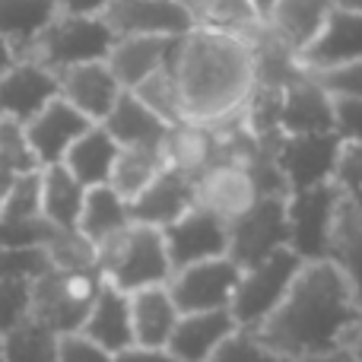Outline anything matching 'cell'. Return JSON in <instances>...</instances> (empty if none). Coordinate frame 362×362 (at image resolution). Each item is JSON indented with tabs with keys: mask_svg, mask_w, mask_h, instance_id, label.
I'll use <instances>...</instances> for the list:
<instances>
[{
	"mask_svg": "<svg viewBox=\"0 0 362 362\" xmlns=\"http://www.w3.org/2000/svg\"><path fill=\"white\" fill-rule=\"evenodd\" d=\"M359 318L362 305L344 270L334 261H308L280 308L257 327V334L270 350L289 362L350 346Z\"/></svg>",
	"mask_w": 362,
	"mask_h": 362,
	"instance_id": "6da1fadb",
	"label": "cell"
},
{
	"mask_svg": "<svg viewBox=\"0 0 362 362\" xmlns=\"http://www.w3.org/2000/svg\"><path fill=\"white\" fill-rule=\"evenodd\" d=\"M185 118L194 124H210L238 112L255 89V54L251 45L229 32L194 25L178 35L172 54Z\"/></svg>",
	"mask_w": 362,
	"mask_h": 362,
	"instance_id": "7a4b0ae2",
	"label": "cell"
},
{
	"mask_svg": "<svg viewBox=\"0 0 362 362\" xmlns=\"http://www.w3.org/2000/svg\"><path fill=\"white\" fill-rule=\"evenodd\" d=\"M95 270L108 286L121 293H137V289L165 286L172 280V261L165 251L163 229L131 223L124 232L112 235L95 248Z\"/></svg>",
	"mask_w": 362,
	"mask_h": 362,
	"instance_id": "3957f363",
	"label": "cell"
},
{
	"mask_svg": "<svg viewBox=\"0 0 362 362\" xmlns=\"http://www.w3.org/2000/svg\"><path fill=\"white\" fill-rule=\"evenodd\" d=\"M99 270H57L51 267L42 280L32 283V312L38 325L54 331L57 337L64 334H80L89 308L102 289Z\"/></svg>",
	"mask_w": 362,
	"mask_h": 362,
	"instance_id": "277c9868",
	"label": "cell"
},
{
	"mask_svg": "<svg viewBox=\"0 0 362 362\" xmlns=\"http://www.w3.org/2000/svg\"><path fill=\"white\" fill-rule=\"evenodd\" d=\"M115 45L112 29L102 16H64L57 13L54 23L42 32L32 51L23 61H35L48 67L51 74H64L70 67L93 61H105Z\"/></svg>",
	"mask_w": 362,
	"mask_h": 362,
	"instance_id": "5b68a950",
	"label": "cell"
},
{
	"mask_svg": "<svg viewBox=\"0 0 362 362\" xmlns=\"http://www.w3.org/2000/svg\"><path fill=\"white\" fill-rule=\"evenodd\" d=\"M302 267H305V261L293 248H283L276 255H270L267 261L242 270L235 296H232V305H229L235 325L257 331L280 308V302L286 299L289 286L296 283Z\"/></svg>",
	"mask_w": 362,
	"mask_h": 362,
	"instance_id": "8992f818",
	"label": "cell"
},
{
	"mask_svg": "<svg viewBox=\"0 0 362 362\" xmlns=\"http://www.w3.org/2000/svg\"><path fill=\"white\" fill-rule=\"evenodd\" d=\"M286 197H280V194H264L242 216H235L229 223V251H226V257H229L238 270H248V267H255V264L267 261L276 251L289 248Z\"/></svg>",
	"mask_w": 362,
	"mask_h": 362,
	"instance_id": "52a82bcc",
	"label": "cell"
},
{
	"mask_svg": "<svg viewBox=\"0 0 362 362\" xmlns=\"http://www.w3.org/2000/svg\"><path fill=\"white\" fill-rule=\"evenodd\" d=\"M340 191L334 181L315 185L305 191H293L286 197V219H289V248L302 261H327L331 257L334 223L340 210Z\"/></svg>",
	"mask_w": 362,
	"mask_h": 362,
	"instance_id": "ba28073f",
	"label": "cell"
},
{
	"mask_svg": "<svg viewBox=\"0 0 362 362\" xmlns=\"http://www.w3.org/2000/svg\"><path fill=\"white\" fill-rule=\"evenodd\" d=\"M238 276H242V270L229 257H213V261H200L175 270L165 286H169V296L181 315L226 312L232 305Z\"/></svg>",
	"mask_w": 362,
	"mask_h": 362,
	"instance_id": "9c48e42d",
	"label": "cell"
},
{
	"mask_svg": "<svg viewBox=\"0 0 362 362\" xmlns=\"http://www.w3.org/2000/svg\"><path fill=\"white\" fill-rule=\"evenodd\" d=\"M340 137L337 134H312V137H283L274 146V159L280 178L286 181L289 194L305 191L315 185L334 181V169L340 159Z\"/></svg>",
	"mask_w": 362,
	"mask_h": 362,
	"instance_id": "30bf717a",
	"label": "cell"
},
{
	"mask_svg": "<svg viewBox=\"0 0 362 362\" xmlns=\"http://www.w3.org/2000/svg\"><path fill=\"white\" fill-rule=\"evenodd\" d=\"M102 19L115 38H178L194 29V16L181 0H112Z\"/></svg>",
	"mask_w": 362,
	"mask_h": 362,
	"instance_id": "8fae6325",
	"label": "cell"
},
{
	"mask_svg": "<svg viewBox=\"0 0 362 362\" xmlns=\"http://www.w3.org/2000/svg\"><path fill=\"white\" fill-rule=\"evenodd\" d=\"M163 238L172 270H181L200 261L226 257V251H229V223L194 204L185 216H178L172 226H165Z\"/></svg>",
	"mask_w": 362,
	"mask_h": 362,
	"instance_id": "7c38bea8",
	"label": "cell"
},
{
	"mask_svg": "<svg viewBox=\"0 0 362 362\" xmlns=\"http://www.w3.org/2000/svg\"><path fill=\"white\" fill-rule=\"evenodd\" d=\"M89 127H93V121L83 118L70 102H64L61 95H57V99L48 102L29 124H23L32 163H35L38 169H45V165H61L64 156H67V150L89 131Z\"/></svg>",
	"mask_w": 362,
	"mask_h": 362,
	"instance_id": "4fadbf2b",
	"label": "cell"
},
{
	"mask_svg": "<svg viewBox=\"0 0 362 362\" xmlns=\"http://www.w3.org/2000/svg\"><path fill=\"white\" fill-rule=\"evenodd\" d=\"M57 95H61L57 74L35 61H16L0 74V118L13 124H29Z\"/></svg>",
	"mask_w": 362,
	"mask_h": 362,
	"instance_id": "5bb4252c",
	"label": "cell"
},
{
	"mask_svg": "<svg viewBox=\"0 0 362 362\" xmlns=\"http://www.w3.org/2000/svg\"><path fill=\"white\" fill-rule=\"evenodd\" d=\"M362 61V13L334 6L327 23L315 35V42L299 54V67L305 74H325L346 64Z\"/></svg>",
	"mask_w": 362,
	"mask_h": 362,
	"instance_id": "9a60e30c",
	"label": "cell"
},
{
	"mask_svg": "<svg viewBox=\"0 0 362 362\" xmlns=\"http://www.w3.org/2000/svg\"><path fill=\"white\" fill-rule=\"evenodd\" d=\"M194 204H197V178L165 165L127 206H131V223L165 229L178 216H185Z\"/></svg>",
	"mask_w": 362,
	"mask_h": 362,
	"instance_id": "2e32d148",
	"label": "cell"
},
{
	"mask_svg": "<svg viewBox=\"0 0 362 362\" xmlns=\"http://www.w3.org/2000/svg\"><path fill=\"white\" fill-rule=\"evenodd\" d=\"M57 83H61V99L70 102L93 124H102L108 118V112L115 108V102L121 99V93H124L105 61L64 70V74H57Z\"/></svg>",
	"mask_w": 362,
	"mask_h": 362,
	"instance_id": "e0dca14e",
	"label": "cell"
},
{
	"mask_svg": "<svg viewBox=\"0 0 362 362\" xmlns=\"http://www.w3.org/2000/svg\"><path fill=\"white\" fill-rule=\"evenodd\" d=\"M280 134L283 137H312L334 134V99L312 80L302 76L283 89L280 99Z\"/></svg>",
	"mask_w": 362,
	"mask_h": 362,
	"instance_id": "ac0fdd59",
	"label": "cell"
},
{
	"mask_svg": "<svg viewBox=\"0 0 362 362\" xmlns=\"http://www.w3.org/2000/svg\"><path fill=\"white\" fill-rule=\"evenodd\" d=\"M261 197L257 181L242 165H213L197 178V206L232 223Z\"/></svg>",
	"mask_w": 362,
	"mask_h": 362,
	"instance_id": "d6986e66",
	"label": "cell"
},
{
	"mask_svg": "<svg viewBox=\"0 0 362 362\" xmlns=\"http://www.w3.org/2000/svg\"><path fill=\"white\" fill-rule=\"evenodd\" d=\"M337 0H274L264 16L267 32L283 42L296 57L315 42Z\"/></svg>",
	"mask_w": 362,
	"mask_h": 362,
	"instance_id": "ffe728a7",
	"label": "cell"
},
{
	"mask_svg": "<svg viewBox=\"0 0 362 362\" xmlns=\"http://www.w3.org/2000/svg\"><path fill=\"white\" fill-rule=\"evenodd\" d=\"M178 38H156V35H140V38H115L112 51H108L105 64L112 67L115 80L121 83V89H137L146 76H153L156 70L169 67L172 54H175Z\"/></svg>",
	"mask_w": 362,
	"mask_h": 362,
	"instance_id": "44dd1931",
	"label": "cell"
},
{
	"mask_svg": "<svg viewBox=\"0 0 362 362\" xmlns=\"http://www.w3.org/2000/svg\"><path fill=\"white\" fill-rule=\"evenodd\" d=\"M80 334L93 344H99L102 350L115 353L134 346V321H131V296L121 289L102 283L99 296H95L93 308H89L86 321H83Z\"/></svg>",
	"mask_w": 362,
	"mask_h": 362,
	"instance_id": "7402d4cb",
	"label": "cell"
},
{
	"mask_svg": "<svg viewBox=\"0 0 362 362\" xmlns=\"http://www.w3.org/2000/svg\"><path fill=\"white\" fill-rule=\"evenodd\" d=\"M235 327L238 325L229 308H226V312L181 315L165 350L175 356V362H206L213 356V350H216Z\"/></svg>",
	"mask_w": 362,
	"mask_h": 362,
	"instance_id": "603a6c76",
	"label": "cell"
},
{
	"mask_svg": "<svg viewBox=\"0 0 362 362\" xmlns=\"http://www.w3.org/2000/svg\"><path fill=\"white\" fill-rule=\"evenodd\" d=\"M181 312L172 302L169 286H150L131 293V321H134V344L140 346H169Z\"/></svg>",
	"mask_w": 362,
	"mask_h": 362,
	"instance_id": "cb8c5ba5",
	"label": "cell"
},
{
	"mask_svg": "<svg viewBox=\"0 0 362 362\" xmlns=\"http://www.w3.org/2000/svg\"><path fill=\"white\" fill-rule=\"evenodd\" d=\"M112 140L118 146H163L169 137V124L163 118L150 112L134 93H121V99L115 102V108L108 112V118L102 121Z\"/></svg>",
	"mask_w": 362,
	"mask_h": 362,
	"instance_id": "d4e9b609",
	"label": "cell"
},
{
	"mask_svg": "<svg viewBox=\"0 0 362 362\" xmlns=\"http://www.w3.org/2000/svg\"><path fill=\"white\" fill-rule=\"evenodd\" d=\"M54 16V0H0V38L13 48L16 61H23Z\"/></svg>",
	"mask_w": 362,
	"mask_h": 362,
	"instance_id": "484cf974",
	"label": "cell"
},
{
	"mask_svg": "<svg viewBox=\"0 0 362 362\" xmlns=\"http://www.w3.org/2000/svg\"><path fill=\"white\" fill-rule=\"evenodd\" d=\"M121 146L112 140V134L105 131L102 124H93L64 156V169L70 172L83 187H102L112 181V169L115 159H118Z\"/></svg>",
	"mask_w": 362,
	"mask_h": 362,
	"instance_id": "4316f807",
	"label": "cell"
},
{
	"mask_svg": "<svg viewBox=\"0 0 362 362\" xmlns=\"http://www.w3.org/2000/svg\"><path fill=\"white\" fill-rule=\"evenodd\" d=\"M163 156H165V165H172V169L185 172L191 178H200L206 169H213L219 163V146L206 124L185 121V124L169 127V137L163 144Z\"/></svg>",
	"mask_w": 362,
	"mask_h": 362,
	"instance_id": "83f0119b",
	"label": "cell"
},
{
	"mask_svg": "<svg viewBox=\"0 0 362 362\" xmlns=\"http://www.w3.org/2000/svg\"><path fill=\"white\" fill-rule=\"evenodd\" d=\"M185 6L194 16V25L229 32L248 45H255L264 32V19L251 0H187Z\"/></svg>",
	"mask_w": 362,
	"mask_h": 362,
	"instance_id": "f1b7e54d",
	"label": "cell"
},
{
	"mask_svg": "<svg viewBox=\"0 0 362 362\" xmlns=\"http://www.w3.org/2000/svg\"><path fill=\"white\" fill-rule=\"evenodd\" d=\"M131 226V206L121 194H115L108 185L102 187H89L86 200H83V213L76 232L86 238L93 248H99L102 242H108L112 235L124 232Z\"/></svg>",
	"mask_w": 362,
	"mask_h": 362,
	"instance_id": "f546056e",
	"label": "cell"
},
{
	"mask_svg": "<svg viewBox=\"0 0 362 362\" xmlns=\"http://www.w3.org/2000/svg\"><path fill=\"white\" fill-rule=\"evenodd\" d=\"M42 172V216L54 229H76L86 200V187L64 165H45Z\"/></svg>",
	"mask_w": 362,
	"mask_h": 362,
	"instance_id": "4dcf8cb0",
	"label": "cell"
},
{
	"mask_svg": "<svg viewBox=\"0 0 362 362\" xmlns=\"http://www.w3.org/2000/svg\"><path fill=\"white\" fill-rule=\"evenodd\" d=\"M327 261H334L344 270V276L350 280L353 293H356V302L362 305V210L350 206L346 200H340Z\"/></svg>",
	"mask_w": 362,
	"mask_h": 362,
	"instance_id": "1f68e13d",
	"label": "cell"
},
{
	"mask_svg": "<svg viewBox=\"0 0 362 362\" xmlns=\"http://www.w3.org/2000/svg\"><path fill=\"white\" fill-rule=\"evenodd\" d=\"M163 169H165L163 146H121L108 187L131 204Z\"/></svg>",
	"mask_w": 362,
	"mask_h": 362,
	"instance_id": "d6a6232c",
	"label": "cell"
},
{
	"mask_svg": "<svg viewBox=\"0 0 362 362\" xmlns=\"http://www.w3.org/2000/svg\"><path fill=\"white\" fill-rule=\"evenodd\" d=\"M57 344H61V337L54 331L38 325L35 318H25L4 334L0 359L4 362H57Z\"/></svg>",
	"mask_w": 362,
	"mask_h": 362,
	"instance_id": "836d02e7",
	"label": "cell"
},
{
	"mask_svg": "<svg viewBox=\"0 0 362 362\" xmlns=\"http://www.w3.org/2000/svg\"><path fill=\"white\" fill-rule=\"evenodd\" d=\"M146 108H150L156 118H163L169 127L175 124H185V105H181V93H178V83H175V74L172 67H163L156 70L153 76H146L137 89H131Z\"/></svg>",
	"mask_w": 362,
	"mask_h": 362,
	"instance_id": "e575fe53",
	"label": "cell"
},
{
	"mask_svg": "<svg viewBox=\"0 0 362 362\" xmlns=\"http://www.w3.org/2000/svg\"><path fill=\"white\" fill-rule=\"evenodd\" d=\"M0 219H6V223L45 219L42 216V172L29 169V172L13 175L4 197H0Z\"/></svg>",
	"mask_w": 362,
	"mask_h": 362,
	"instance_id": "d590c367",
	"label": "cell"
},
{
	"mask_svg": "<svg viewBox=\"0 0 362 362\" xmlns=\"http://www.w3.org/2000/svg\"><path fill=\"white\" fill-rule=\"evenodd\" d=\"M206 362H286V359L270 350L257 331H251V327H235V331L213 350V356Z\"/></svg>",
	"mask_w": 362,
	"mask_h": 362,
	"instance_id": "8d00e7d4",
	"label": "cell"
},
{
	"mask_svg": "<svg viewBox=\"0 0 362 362\" xmlns=\"http://www.w3.org/2000/svg\"><path fill=\"white\" fill-rule=\"evenodd\" d=\"M54 267L45 248H0V280L35 283Z\"/></svg>",
	"mask_w": 362,
	"mask_h": 362,
	"instance_id": "74e56055",
	"label": "cell"
},
{
	"mask_svg": "<svg viewBox=\"0 0 362 362\" xmlns=\"http://www.w3.org/2000/svg\"><path fill=\"white\" fill-rule=\"evenodd\" d=\"M334 185L350 206L362 210V144H344L334 169Z\"/></svg>",
	"mask_w": 362,
	"mask_h": 362,
	"instance_id": "f35d334b",
	"label": "cell"
},
{
	"mask_svg": "<svg viewBox=\"0 0 362 362\" xmlns=\"http://www.w3.org/2000/svg\"><path fill=\"white\" fill-rule=\"evenodd\" d=\"M32 312V283L0 280V331H10Z\"/></svg>",
	"mask_w": 362,
	"mask_h": 362,
	"instance_id": "ab89813d",
	"label": "cell"
},
{
	"mask_svg": "<svg viewBox=\"0 0 362 362\" xmlns=\"http://www.w3.org/2000/svg\"><path fill=\"white\" fill-rule=\"evenodd\" d=\"M331 99H362V61L325 74H308Z\"/></svg>",
	"mask_w": 362,
	"mask_h": 362,
	"instance_id": "60d3db41",
	"label": "cell"
},
{
	"mask_svg": "<svg viewBox=\"0 0 362 362\" xmlns=\"http://www.w3.org/2000/svg\"><path fill=\"white\" fill-rule=\"evenodd\" d=\"M0 159L10 165L13 172H29V169H38L32 163V153L25 146V134H23V124H13V121H4L0 118Z\"/></svg>",
	"mask_w": 362,
	"mask_h": 362,
	"instance_id": "b9f144b4",
	"label": "cell"
},
{
	"mask_svg": "<svg viewBox=\"0 0 362 362\" xmlns=\"http://www.w3.org/2000/svg\"><path fill=\"white\" fill-rule=\"evenodd\" d=\"M334 134L340 144H362V99H334Z\"/></svg>",
	"mask_w": 362,
	"mask_h": 362,
	"instance_id": "7bdbcfd3",
	"label": "cell"
},
{
	"mask_svg": "<svg viewBox=\"0 0 362 362\" xmlns=\"http://www.w3.org/2000/svg\"><path fill=\"white\" fill-rule=\"evenodd\" d=\"M115 356L83 334H64L57 344V362H112Z\"/></svg>",
	"mask_w": 362,
	"mask_h": 362,
	"instance_id": "ee69618b",
	"label": "cell"
},
{
	"mask_svg": "<svg viewBox=\"0 0 362 362\" xmlns=\"http://www.w3.org/2000/svg\"><path fill=\"white\" fill-rule=\"evenodd\" d=\"M112 362H175V356H172L169 350H163V346H127V350L115 353Z\"/></svg>",
	"mask_w": 362,
	"mask_h": 362,
	"instance_id": "f6af8a7d",
	"label": "cell"
},
{
	"mask_svg": "<svg viewBox=\"0 0 362 362\" xmlns=\"http://www.w3.org/2000/svg\"><path fill=\"white\" fill-rule=\"evenodd\" d=\"M64 16H102L112 0H54Z\"/></svg>",
	"mask_w": 362,
	"mask_h": 362,
	"instance_id": "bcb514c9",
	"label": "cell"
},
{
	"mask_svg": "<svg viewBox=\"0 0 362 362\" xmlns=\"http://www.w3.org/2000/svg\"><path fill=\"white\" fill-rule=\"evenodd\" d=\"M289 362H356V356L350 353V346H340V350H327V353H312V356H299Z\"/></svg>",
	"mask_w": 362,
	"mask_h": 362,
	"instance_id": "7dc6e473",
	"label": "cell"
},
{
	"mask_svg": "<svg viewBox=\"0 0 362 362\" xmlns=\"http://www.w3.org/2000/svg\"><path fill=\"white\" fill-rule=\"evenodd\" d=\"M13 64H16V54H13V48L4 42V38H0V74H4V70H10Z\"/></svg>",
	"mask_w": 362,
	"mask_h": 362,
	"instance_id": "c3c4849f",
	"label": "cell"
},
{
	"mask_svg": "<svg viewBox=\"0 0 362 362\" xmlns=\"http://www.w3.org/2000/svg\"><path fill=\"white\" fill-rule=\"evenodd\" d=\"M350 353L356 356V362H362V318H359L356 331H353V337H350Z\"/></svg>",
	"mask_w": 362,
	"mask_h": 362,
	"instance_id": "681fc988",
	"label": "cell"
},
{
	"mask_svg": "<svg viewBox=\"0 0 362 362\" xmlns=\"http://www.w3.org/2000/svg\"><path fill=\"white\" fill-rule=\"evenodd\" d=\"M251 4H255V10L261 13V19L267 16V10H270V4H274V0H251Z\"/></svg>",
	"mask_w": 362,
	"mask_h": 362,
	"instance_id": "f907efd6",
	"label": "cell"
},
{
	"mask_svg": "<svg viewBox=\"0 0 362 362\" xmlns=\"http://www.w3.org/2000/svg\"><path fill=\"white\" fill-rule=\"evenodd\" d=\"M337 6H346V10L362 13V0H337Z\"/></svg>",
	"mask_w": 362,
	"mask_h": 362,
	"instance_id": "816d5d0a",
	"label": "cell"
},
{
	"mask_svg": "<svg viewBox=\"0 0 362 362\" xmlns=\"http://www.w3.org/2000/svg\"><path fill=\"white\" fill-rule=\"evenodd\" d=\"M0 344H4V331H0Z\"/></svg>",
	"mask_w": 362,
	"mask_h": 362,
	"instance_id": "f5cc1de1",
	"label": "cell"
},
{
	"mask_svg": "<svg viewBox=\"0 0 362 362\" xmlns=\"http://www.w3.org/2000/svg\"><path fill=\"white\" fill-rule=\"evenodd\" d=\"M181 4H187V0H181Z\"/></svg>",
	"mask_w": 362,
	"mask_h": 362,
	"instance_id": "db71d44e",
	"label": "cell"
},
{
	"mask_svg": "<svg viewBox=\"0 0 362 362\" xmlns=\"http://www.w3.org/2000/svg\"><path fill=\"white\" fill-rule=\"evenodd\" d=\"M0 362H4V359H0Z\"/></svg>",
	"mask_w": 362,
	"mask_h": 362,
	"instance_id": "11a10c76",
	"label": "cell"
}]
</instances>
